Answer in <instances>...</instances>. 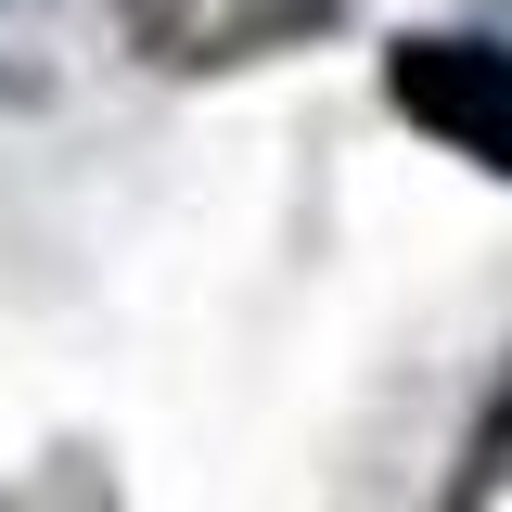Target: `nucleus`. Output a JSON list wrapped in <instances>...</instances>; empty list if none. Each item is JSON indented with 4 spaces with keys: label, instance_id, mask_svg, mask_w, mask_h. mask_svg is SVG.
I'll use <instances>...</instances> for the list:
<instances>
[{
    "label": "nucleus",
    "instance_id": "1",
    "mask_svg": "<svg viewBox=\"0 0 512 512\" xmlns=\"http://www.w3.org/2000/svg\"><path fill=\"white\" fill-rule=\"evenodd\" d=\"M397 103H410V128H436L448 154L512 180V39H410L397 52Z\"/></svg>",
    "mask_w": 512,
    "mask_h": 512
}]
</instances>
